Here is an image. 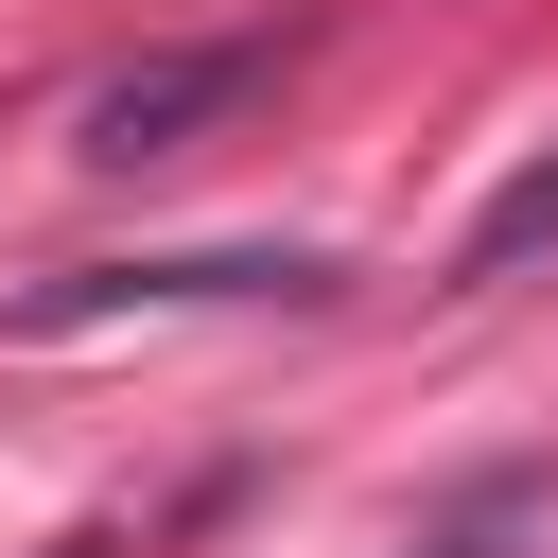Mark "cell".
<instances>
[{"label": "cell", "mask_w": 558, "mask_h": 558, "mask_svg": "<svg viewBox=\"0 0 558 558\" xmlns=\"http://www.w3.org/2000/svg\"><path fill=\"white\" fill-rule=\"evenodd\" d=\"M314 314L331 296V262L314 244H157V262H70V279H17L0 296V331L17 349H70V331H122V314Z\"/></svg>", "instance_id": "1"}, {"label": "cell", "mask_w": 558, "mask_h": 558, "mask_svg": "<svg viewBox=\"0 0 558 558\" xmlns=\"http://www.w3.org/2000/svg\"><path fill=\"white\" fill-rule=\"evenodd\" d=\"M262 35H192V52H140V70H105L87 105H70V157L87 174H157V157H209L244 105H262Z\"/></svg>", "instance_id": "2"}, {"label": "cell", "mask_w": 558, "mask_h": 558, "mask_svg": "<svg viewBox=\"0 0 558 558\" xmlns=\"http://www.w3.org/2000/svg\"><path fill=\"white\" fill-rule=\"evenodd\" d=\"M541 262H558V157H523V174H506V192L471 209V244H453V279L488 296V279H541Z\"/></svg>", "instance_id": "3"}, {"label": "cell", "mask_w": 558, "mask_h": 558, "mask_svg": "<svg viewBox=\"0 0 558 558\" xmlns=\"http://www.w3.org/2000/svg\"><path fill=\"white\" fill-rule=\"evenodd\" d=\"M523 506H541V471H471V488H453V506L418 523V558H488V541H506Z\"/></svg>", "instance_id": "4"}]
</instances>
